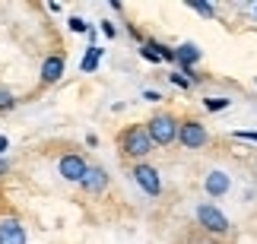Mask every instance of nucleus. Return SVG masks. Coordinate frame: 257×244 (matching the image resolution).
<instances>
[{"label": "nucleus", "instance_id": "nucleus-1", "mask_svg": "<svg viewBox=\"0 0 257 244\" xmlns=\"http://www.w3.org/2000/svg\"><path fill=\"white\" fill-rule=\"evenodd\" d=\"M121 146L131 159H143V155L153 149V140H150V133H146V127H127L121 133Z\"/></svg>", "mask_w": 257, "mask_h": 244}, {"label": "nucleus", "instance_id": "nucleus-2", "mask_svg": "<svg viewBox=\"0 0 257 244\" xmlns=\"http://www.w3.org/2000/svg\"><path fill=\"white\" fill-rule=\"evenodd\" d=\"M146 133H150L153 143L169 146V143L178 140V121L172 118V114H156V118L150 121V127H146Z\"/></svg>", "mask_w": 257, "mask_h": 244}, {"label": "nucleus", "instance_id": "nucleus-3", "mask_svg": "<svg viewBox=\"0 0 257 244\" xmlns=\"http://www.w3.org/2000/svg\"><path fill=\"white\" fill-rule=\"evenodd\" d=\"M197 222L210 231V235H222V231H229V219L219 212V206H213V203H200L197 206Z\"/></svg>", "mask_w": 257, "mask_h": 244}, {"label": "nucleus", "instance_id": "nucleus-4", "mask_svg": "<svg viewBox=\"0 0 257 244\" xmlns=\"http://www.w3.org/2000/svg\"><path fill=\"white\" fill-rule=\"evenodd\" d=\"M178 140H181L187 149H200V146H206L210 133H206V127L200 121H187V124H178Z\"/></svg>", "mask_w": 257, "mask_h": 244}, {"label": "nucleus", "instance_id": "nucleus-5", "mask_svg": "<svg viewBox=\"0 0 257 244\" xmlns=\"http://www.w3.org/2000/svg\"><path fill=\"white\" fill-rule=\"evenodd\" d=\"M134 178H137V184L143 187V193H150V197H159V193H162L159 171H156L153 165H137V168H134Z\"/></svg>", "mask_w": 257, "mask_h": 244}, {"label": "nucleus", "instance_id": "nucleus-6", "mask_svg": "<svg viewBox=\"0 0 257 244\" xmlns=\"http://www.w3.org/2000/svg\"><path fill=\"white\" fill-rule=\"evenodd\" d=\"M57 168H61V178H67V181H83V174H86L89 165L80 159V155H64Z\"/></svg>", "mask_w": 257, "mask_h": 244}, {"label": "nucleus", "instance_id": "nucleus-7", "mask_svg": "<svg viewBox=\"0 0 257 244\" xmlns=\"http://www.w3.org/2000/svg\"><path fill=\"white\" fill-rule=\"evenodd\" d=\"M0 244H26V231L16 219H4L0 222Z\"/></svg>", "mask_w": 257, "mask_h": 244}, {"label": "nucleus", "instance_id": "nucleus-8", "mask_svg": "<svg viewBox=\"0 0 257 244\" xmlns=\"http://www.w3.org/2000/svg\"><path fill=\"white\" fill-rule=\"evenodd\" d=\"M229 184H232V178H229L222 168H216V171L206 174V184H203V187H206V193H210V197H222V193L229 190Z\"/></svg>", "mask_w": 257, "mask_h": 244}, {"label": "nucleus", "instance_id": "nucleus-9", "mask_svg": "<svg viewBox=\"0 0 257 244\" xmlns=\"http://www.w3.org/2000/svg\"><path fill=\"white\" fill-rule=\"evenodd\" d=\"M175 61L181 64L184 70H191V67H194L197 61H200V48H197L194 42H187V45H181V48H178V51H175Z\"/></svg>", "mask_w": 257, "mask_h": 244}, {"label": "nucleus", "instance_id": "nucleus-10", "mask_svg": "<svg viewBox=\"0 0 257 244\" xmlns=\"http://www.w3.org/2000/svg\"><path fill=\"white\" fill-rule=\"evenodd\" d=\"M83 187L86 190H92V193H98V190H105V184H108V174L102 171V168H86V174H83Z\"/></svg>", "mask_w": 257, "mask_h": 244}, {"label": "nucleus", "instance_id": "nucleus-11", "mask_svg": "<svg viewBox=\"0 0 257 244\" xmlns=\"http://www.w3.org/2000/svg\"><path fill=\"white\" fill-rule=\"evenodd\" d=\"M64 76V61L61 57H48V61L42 64V80L45 83H57Z\"/></svg>", "mask_w": 257, "mask_h": 244}, {"label": "nucleus", "instance_id": "nucleus-12", "mask_svg": "<svg viewBox=\"0 0 257 244\" xmlns=\"http://www.w3.org/2000/svg\"><path fill=\"white\" fill-rule=\"evenodd\" d=\"M98 61H102V48H89V51H86V57H83V64H80V70L83 73H92L95 70V67H98Z\"/></svg>", "mask_w": 257, "mask_h": 244}, {"label": "nucleus", "instance_id": "nucleus-13", "mask_svg": "<svg viewBox=\"0 0 257 244\" xmlns=\"http://www.w3.org/2000/svg\"><path fill=\"white\" fill-rule=\"evenodd\" d=\"M203 105H206V111H225V108H229V99H222V95L216 99V95H213V99H203Z\"/></svg>", "mask_w": 257, "mask_h": 244}, {"label": "nucleus", "instance_id": "nucleus-14", "mask_svg": "<svg viewBox=\"0 0 257 244\" xmlns=\"http://www.w3.org/2000/svg\"><path fill=\"white\" fill-rule=\"evenodd\" d=\"M143 57H146V61H150V64H159V61H162V57H159V51H156V42L143 45Z\"/></svg>", "mask_w": 257, "mask_h": 244}, {"label": "nucleus", "instance_id": "nucleus-15", "mask_svg": "<svg viewBox=\"0 0 257 244\" xmlns=\"http://www.w3.org/2000/svg\"><path fill=\"white\" fill-rule=\"evenodd\" d=\"M191 7H194L200 16H213V7H210V4H203V0H191Z\"/></svg>", "mask_w": 257, "mask_h": 244}, {"label": "nucleus", "instance_id": "nucleus-16", "mask_svg": "<svg viewBox=\"0 0 257 244\" xmlns=\"http://www.w3.org/2000/svg\"><path fill=\"white\" fill-rule=\"evenodd\" d=\"M7 108H13V95H10L4 86H0V111H7Z\"/></svg>", "mask_w": 257, "mask_h": 244}, {"label": "nucleus", "instance_id": "nucleus-17", "mask_svg": "<svg viewBox=\"0 0 257 244\" xmlns=\"http://www.w3.org/2000/svg\"><path fill=\"white\" fill-rule=\"evenodd\" d=\"M172 83H175V86H181V89H191V86H194L184 73H172Z\"/></svg>", "mask_w": 257, "mask_h": 244}, {"label": "nucleus", "instance_id": "nucleus-18", "mask_svg": "<svg viewBox=\"0 0 257 244\" xmlns=\"http://www.w3.org/2000/svg\"><path fill=\"white\" fill-rule=\"evenodd\" d=\"M235 140H251V143H257V130H238V133H235Z\"/></svg>", "mask_w": 257, "mask_h": 244}, {"label": "nucleus", "instance_id": "nucleus-19", "mask_svg": "<svg viewBox=\"0 0 257 244\" xmlns=\"http://www.w3.org/2000/svg\"><path fill=\"white\" fill-rule=\"evenodd\" d=\"M70 29H73V32H86V29H89V26L83 23V19H80V16H73V19H70Z\"/></svg>", "mask_w": 257, "mask_h": 244}, {"label": "nucleus", "instance_id": "nucleus-20", "mask_svg": "<svg viewBox=\"0 0 257 244\" xmlns=\"http://www.w3.org/2000/svg\"><path fill=\"white\" fill-rule=\"evenodd\" d=\"M102 32H105L108 38H114V26H111V23H102Z\"/></svg>", "mask_w": 257, "mask_h": 244}, {"label": "nucleus", "instance_id": "nucleus-21", "mask_svg": "<svg viewBox=\"0 0 257 244\" xmlns=\"http://www.w3.org/2000/svg\"><path fill=\"white\" fill-rule=\"evenodd\" d=\"M7 146H10V143H7V136H0V152H7Z\"/></svg>", "mask_w": 257, "mask_h": 244}, {"label": "nucleus", "instance_id": "nucleus-22", "mask_svg": "<svg viewBox=\"0 0 257 244\" xmlns=\"http://www.w3.org/2000/svg\"><path fill=\"white\" fill-rule=\"evenodd\" d=\"M254 13H257V10H254Z\"/></svg>", "mask_w": 257, "mask_h": 244}]
</instances>
